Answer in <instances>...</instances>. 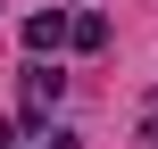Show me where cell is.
I'll list each match as a JSON object with an SVG mask.
<instances>
[{
	"label": "cell",
	"instance_id": "1",
	"mask_svg": "<svg viewBox=\"0 0 158 149\" xmlns=\"http://www.w3.org/2000/svg\"><path fill=\"white\" fill-rule=\"evenodd\" d=\"M25 41H33V50H58V41H67V8H33V17H25Z\"/></svg>",
	"mask_w": 158,
	"mask_h": 149
},
{
	"label": "cell",
	"instance_id": "2",
	"mask_svg": "<svg viewBox=\"0 0 158 149\" xmlns=\"http://www.w3.org/2000/svg\"><path fill=\"white\" fill-rule=\"evenodd\" d=\"M58 91H67V75H50V66L25 75V108H58Z\"/></svg>",
	"mask_w": 158,
	"mask_h": 149
},
{
	"label": "cell",
	"instance_id": "3",
	"mask_svg": "<svg viewBox=\"0 0 158 149\" xmlns=\"http://www.w3.org/2000/svg\"><path fill=\"white\" fill-rule=\"evenodd\" d=\"M67 41H75V50H100V41H108V17H67Z\"/></svg>",
	"mask_w": 158,
	"mask_h": 149
},
{
	"label": "cell",
	"instance_id": "4",
	"mask_svg": "<svg viewBox=\"0 0 158 149\" xmlns=\"http://www.w3.org/2000/svg\"><path fill=\"white\" fill-rule=\"evenodd\" d=\"M0 149H17V124H0Z\"/></svg>",
	"mask_w": 158,
	"mask_h": 149
}]
</instances>
